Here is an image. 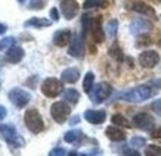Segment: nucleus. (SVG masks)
Returning a JSON list of instances; mask_svg holds the SVG:
<instances>
[{
	"label": "nucleus",
	"mask_w": 161,
	"mask_h": 156,
	"mask_svg": "<svg viewBox=\"0 0 161 156\" xmlns=\"http://www.w3.org/2000/svg\"><path fill=\"white\" fill-rule=\"evenodd\" d=\"M154 94H155V91H154V88L151 86H137V87L132 88L129 91L123 93L120 99L130 103H142L148 100V99H151Z\"/></svg>",
	"instance_id": "obj_1"
},
{
	"label": "nucleus",
	"mask_w": 161,
	"mask_h": 156,
	"mask_svg": "<svg viewBox=\"0 0 161 156\" xmlns=\"http://www.w3.org/2000/svg\"><path fill=\"white\" fill-rule=\"evenodd\" d=\"M0 137L9 144L12 149H18V147L24 146V138L18 134L16 128L8 124H2L0 125Z\"/></svg>",
	"instance_id": "obj_2"
},
{
	"label": "nucleus",
	"mask_w": 161,
	"mask_h": 156,
	"mask_svg": "<svg viewBox=\"0 0 161 156\" xmlns=\"http://www.w3.org/2000/svg\"><path fill=\"white\" fill-rule=\"evenodd\" d=\"M24 122L27 128H28L30 131L33 133V134H39V133L43 131L44 128V122L40 117V113L36 111V109H28L24 115Z\"/></svg>",
	"instance_id": "obj_3"
},
{
	"label": "nucleus",
	"mask_w": 161,
	"mask_h": 156,
	"mask_svg": "<svg viewBox=\"0 0 161 156\" xmlns=\"http://www.w3.org/2000/svg\"><path fill=\"white\" fill-rule=\"evenodd\" d=\"M111 94H112L111 84L105 83V81H103V83L96 84V86L92 88V91L89 93L90 100H92L93 103H102V102H105V100H107Z\"/></svg>",
	"instance_id": "obj_4"
},
{
	"label": "nucleus",
	"mask_w": 161,
	"mask_h": 156,
	"mask_svg": "<svg viewBox=\"0 0 161 156\" xmlns=\"http://www.w3.org/2000/svg\"><path fill=\"white\" fill-rule=\"evenodd\" d=\"M62 90V81H59L58 78H46L42 84V93L46 97H58Z\"/></svg>",
	"instance_id": "obj_5"
},
{
	"label": "nucleus",
	"mask_w": 161,
	"mask_h": 156,
	"mask_svg": "<svg viewBox=\"0 0 161 156\" xmlns=\"http://www.w3.org/2000/svg\"><path fill=\"white\" fill-rule=\"evenodd\" d=\"M69 113H71V107L65 102H55L50 107V115L53 118V121L58 124H64L69 117Z\"/></svg>",
	"instance_id": "obj_6"
},
{
	"label": "nucleus",
	"mask_w": 161,
	"mask_h": 156,
	"mask_svg": "<svg viewBox=\"0 0 161 156\" xmlns=\"http://www.w3.org/2000/svg\"><path fill=\"white\" fill-rule=\"evenodd\" d=\"M9 100L14 103L18 109H22V107H25V105H28V102L31 100V94L19 87H15L9 91Z\"/></svg>",
	"instance_id": "obj_7"
},
{
	"label": "nucleus",
	"mask_w": 161,
	"mask_h": 156,
	"mask_svg": "<svg viewBox=\"0 0 161 156\" xmlns=\"http://www.w3.org/2000/svg\"><path fill=\"white\" fill-rule=\"evenodd\" d=\"M158 62H160V55L155 50H145L139 55V64L142 68H154L155 65H158Z\"/></svg>",
	"instance_id": "obj_8"
},
{
	"label": "nucleus",
	"mask_w": 161,
	"mask_h": 156,
	"mask_svg": "<svg viewBox=\"0 0 161 156\" xmlns=\"http://www.w3.org/2000/svg\"><path fill=\"white\" fill-rule=\"evenodd\" d=\"M133 124L139 130H142V131H151L152 128H154V125H155V121H154V118L151 115L141 112L133 117Z\"/></svg>",
	"instance_id": "obj_9"
},
{
	"label": "nucleus",
	"mask_w": 161,
	"mask_h": 156,
	"mask_svg": "<svg viewBox=\"0 0 161 156\" xmlns=\"http://www.w3.org/2000/svg\"><path fill=\"white\" fill-rule=\"evenodd\" d=\"M68 53L74 58H81L84 53V41L83 37L78 34H74L73 39H71V43H69V49Z\"/></svg>",
	"instance_id": "obj_10"
},
{
	"label": "nucleus",
	"mask_w": 161,
	"mask_h": 156,
	"mask_svg": "<svg viewBox=\"0 0 161 156\" xmlns=\"http://www.w3.org/2000/svg\"><path fill=\"white\" fill-rule=\"evenodd\" d=\"M61 12L65 19H73L78 12L77 0H61Z\"/></svg>",
	"instance_id": "obj_11"
},
{
	"label": "nucleus",
	"mask_w": 161,
	"mask_h": 156,
	"mask_svg": "<svg viewBox=\"0 0 161 156\" xmlns=\"http://www.w3.org/2000/svg\"><path fill=\"white\" fill-rule=\"evenodd\" d=\"M152 29V24L147 19H142V18H137V19H133L132 24H130V33L133 35H139V34H145L148 31Z\"/></svg>",
	"instance_id": "obj_12"
},
{
	"label": "nucleus",
	"mask_w": 161,
	"mask_h": 156,
	"mask_svg": "<svg viewBox=\"0 0 161 156\" xmlns=\"http://www.w3.org/2000/svg\"><path fill=\"white\" fill-rule=\"evenodd\" d=\"M89 33L92 34L93 40L96 43H102L105 40V33L102 29V24H101V16L92 19V24H90V28H89Z\"/></svg>",
	"instance_id": "obj_13"
},
{
	"label": "nucleus",
	"mask_w": 161,
	"mask_h": 156,
	"mask_svg": "<svg viewBox=\"0 0 161 156\" xmlns=\"http://www.w3.org/2000/svg\"><path fill=\"white\" fill-rule=\"evenodd\" d=\"M84 119L90 124H95V125H99L105 122L107 119V112L105 111H93V109H89L84 112Z\"/></svg>",
	"instance_id": "obj_14"
},
{
	"label": "nucleus",
	"mask_w": 161,
	"mask_h": 156,
	"mask_svg": "<svg viewBox=\"0 0 161 156\" xmlns=\"http://www.w3.org/2000/svg\"><path fill=\"white\" fill-rule=\"evenodd\" d=\"M71 39H73V34L69 29H59L53 34V44L58 47H64L71 43Z\"/></svg>",
	"instance_id": "obj_15"
},
{
	"label": "nucleus",
	"mask_w": 161,
	"mask_h": 156,
	"mask_svg": "<svg viewBox=\"0 0 161 156\" xmlns=\"http://www.w3.org/2000/svg\"><path fill=\"white\" fill-rule=\"evenodd\" d=\"M24 58V49L19 47V46H12L10 49H8L6 52V60L10 62V64H19Z\"/></svg>",
	"instance_id": "obj_16"
},
{
	"label": "nucleus",
	"mask_w": 161,
	"mask_h": 156,
	"mask_svg": "<svg viewBox=\"0 0 161 156\" xmlns=\"http://www.w3.org/2000/svg\"><path fill=\"white\" fill-rule=\"evenodd\" d=\"M80 78V71L77 68H67L61 74V81L67 84H74Z\"/></svg>",
	"instance_id": "obj_17"
},
{
	"label": "nucleus",
	"mask_w": 161,
	"mask_h": 156,
	"mask_svg": "<svg viewBox=\"0 0 161 156\" xmlns=\"http://www.w3.org/2000/svg\"><path fill=\"white\" fill-rule=\"evenodd\" d=\"M105 134H107V137L111 142H124L126 140V133L123 130H120V128L108 127L105 130Z\"/></svg>",
	"instance_id": "obj_18"
},
{
	"label": "nucleus",
	"mask_w": 161,
	"mask_h": 156,
	"mask_svg": "<svg viewBox=\"0 0 161 156\" xmlns=\"http://www.w3.org/2000/svg\"><path fill=\"white\" fill-rule=\"evenodd\" d=\"M133 10L137 12V13L145 15V16H149V18H155V10L152 9L149 5H147L145 2H136L133 5Z\"/></svg>",
	"instance_id": "obj_19"
},
{
	"label": "nucleus",
	"mask_w": 161,
	"mask_h": 156,
	"mask_svg": "<svg viewBox=\"0 0 161 156\" xmlns=\"http://www.w3.org/2000/svg\"><path fill=\"white\" fill-rule=\"evenodd\" d=\"M52 22L49 19H46V18H30L28 21H25L24 22V27L27 28H46V27H50Z\"/></svg>",
	"instance_id": "obj_20"
},
{
	"label": "nucleus",
	"mask_w": 161,
	"mask_h": 156,
	"mask_svg": "<svg viewBox=\"0 0 161 156\" xmlns=\"http://www.w3.org/2000/svg\"><path fill=\"white\" fill-rule=\"evenodd\" d=\"M81 138H83V133H81V130H78V128L65 133V136H64V140L67 143H75L78 140H81Z\"/></svg>",
	"instance_id": "obj_21"
},
{
	"label": "nucleus",
	"mask_w": 161,
	"mask_h": 156,
	"mask_svg": "<svg viewBox=\"0 0 161 156\" xmlns=\"http://www.w3.org/2000/svg\"><path fill=\"white\" fill-rule=\"evenodd\" d=\"M111 121L114 125H118V127H124V128H130L132 127V122L129 121L126 117H123L121 113H115L111 117Z\"/></svg>",
	"instance_id": "obj_22"
},
{
	"label": "nucleus",
	"mask_w": 161,
	"mask_h": 156,
	"mask_svg": "<svg viewBox=\"0 0 161 156\" xmlns=\"http://www.w3.org/2000/svg\"><path fill=\"white\" fill-rule=\"evenodd\" d=\"M64 99H65V102L71 103V105H75L80 100V93L77 90H74V88H68V90H65V93H64Z\"/></svg>",
	"instance_id": "obj_23"
},
{
	"label": "nucleus",
	"mask_w": 161,
	"mask_h": 156,
	"mask_svg": "<svg viewBox=\"0 0 161 156\" xmlns=\"http://www.w3.org/2000/svg\"><path fill=\"white\" fill-rule=\"evenodd\" d=\"M108 5L107 0H86L83 3V8L86 10L93 9V8H105Z\"/></svg>",
	"instance_id": "obj_24"
},
{
	"label": "nucleus",
	"mask_w": 161,
	"mask_h": 156,
	"mask_svg": "<svg viewBox=\"0 0 161 156\" xmlns=\"http://www.w3.org/2000/svg\"><path fill=\"white\" fill-rule=\"evenodd\" d=\"M93 83H95V75L93 72H87L84 75V81H83V90L86 93H90L93 88Z\"/></svg>",
	"instance_id": "obj_25"
},
{
	"label": "nucleus",
	"mask_w": 161,
	"mask_h": 156,
	"mask_svg": "<svg viewBox=\"0 0 161 156\" xmlns=\"http://www.w3.org/2000/svg\"><path fill=\"white\" fill-rule=\"evenodd\" d=\"M15 44H16V40L14 37H5V39H2L0 40V52H5V50L10 49Z\"/></svg>",
	"instance_id": "obj_26"
},
{
	"label": "nucleus",
	"mask_w": 161,
	"mask_h": 156,
	"mask_svg": "<svg viewBox=\"0 0 161 156\" xmlns=\"http://www.w3.org/2000/svg\"><path fill=\"white\" fill-rule=\"evenodd\" d=\"M117 28H118L117 19H111L109 22H108V25H107V34L109 35L111 39H114V37L117 35Z\"/></svg>",
	"instance_id": "obj_27"
},
{
	"label": "nucleus",
	"mask_w": 161,
	"mask_h": 156,
	"mask_svg": "<svg viewBox=\"0 0 161 156\" xmlns=\"http://www.w3.org/2000/svg\"><path fill=\"white\" fill-rule=\"evenodd\" d=\"M145 155L147 156H161V147L155 144H149L145 149Z\"/></svg>",
	"instance_id": "obj_28"
},
{
	"label": "nucleus",
	"mask_w": 161,
	"mask_h": 156,
	"mask_svg": "<svg viewBox=\"0 0 161 156\" xmlns=\"http://www.w3.org/2000/svg\"><path fill=\"white\" fill-rule=\"evenodd\" d=\"M109 55H111L114 59H117V60H121L123 59V53L121 50H120V46L117 43H114L111 46V49H109Z\"/></svg>",
	"instance_id": "obj_29"
},
{
	"label": "nucleus",
	"mask_w": 161,
	"mask_h": 156,
	"mask_svg": "<svg viewBox=\"0 0 161 156\" xmlns=\"http://www.w3.org/2000/svg\"><path fill=\"white\" fill-rule=\"evenodd\" d=\"M92 19L89 15H83L81 18V25H83V37H86V34L89 33V28H90V24H92Z\"/></svg>",
	"instance_id": "obj_30"
},
{
	"label": "nucleus",
	"mask_w": 161,
	"mask_h": 156,
	"mask_svg": "<svg viewBox=\"0 0 161 156\" xmlns=\"http://www.w3.org/2000/svg\"><path fill=\"white\" fill-rule=\"evenodd\" d=\"M46 6V0H31L28 8L30 9H43Z\"/></svg>",
	"instance_id": "obj_31"
},
{
	"label": "nucleus",
	"mask_w": 161,
	"mask_h": 156,
	"mask_svg": "<svg viewBox=\"0 0 161 156\" xmlns=\"http://www.w3.org/2000/svg\"><path fill=\"white\" fill-rule=\"evenodd\" d=\"M151 43V40L147 34H139V39L136 40V47H142V46H147Z\"/></svg>",
	"instance_id": "obj_32"
},
{
	"label": "nucleus",
	"mask_w": 161,
	"mask_h": 156,
	"mask_svg": "<svg viewBox=\"0 0 161 156\" xmlns=\"http://www.w3.org/2000/svg\"><path fill=\"white\" fill-rule=\"evenodd\" d=\"M130 143H132L133 147H143L145 146V138L143 137H133Z\"/></svg>",
	"instance_id": "obj_33"
},
{
	"label": "nucleus",
	"mask_w": 161,
	"mask_h": 156,
	"mask_svg": "<svg viewBox=\"0 0 161 156\" xmlns=\"http://www.w3.org/2000/svg\"><path fill=\"white\" fill-rule=\"evenodd\" d=\"M64 155H68V152L62 149V147H55L53 150L49 152V156H64Z\"/></svg>",
	"instance_id": "obj_34"
},
{
	"label": "nucleus",
	"mask_w": 161,
	"mask_h": 156,
	"mask_svg": "<svg viewBox=\"0 0 161 156\" xmlns=\"http://www.w3.org/2000/svg\"><path fill=\"white\" fill-rule=\"evenodd\" d=\"M152 111H154L158 117H161V99H158V100H155V102L152 103Z\"/></svg>",
	"instance_id": "obj_35"
},
{
	"label": "nucleus",
	"mask_w": 161,
	"mask_h": 156,
	"mask_svg": "<svg viewBox=\"0 0 161 156\" xmlns=\"http://www.w3.org/2000/svg\"><path fill=\"white\" fill-rule=\"evenodd\" d=\"M151 136H152V138H155V140H161V127L155 128V130L151 133Z\"/></svg>",
	"instance_id": "obj_36"
},
{
	"label": "nucleus",
	"mask_w": 161,
	"mask_h": 156,
	"mask_svg": "<svg viewBox=\"0 0 161 156\" xmlns=\"http://www.w3.org/2000/svg\"><path fill=\"white\" fill-rule=\"evenodd\" d=\"M50 18L53 21L59 19V13H58V9H56V8H52V9H50Z\"/></svg>",
	"instance_id": "obj_37"
},
{
	"label": "nucleus",
	"mask_w": 161,
	"mask_h": 156,
	"mask_svg": "<svg viewBox=\"0 0 161 156\" xmlns=\"http://www.w3.org/2000/svg\"><path fill=\"white\" fill-rule=\"evenodd\" d=\"M121 153H123V155H129V156H139V152L132 150V149H124Z\"/></svg>",
	"instance_id": "obj_38"
},
{
	"label": "nucleus",
	"mask_w": 161,
	"mask_h": 156,
	"mask_svg": "<svg viewBox=\"0 0 161 156\" xmlns=\"http://www.w3.org/2000/svg\"><path fill=\"white\" fill-rule=\"evenodd\" d=\"M6 113H8V111H6V107L0 105V121H2V119H3V118L6 117Z\"/></svg>",
	"instance_id": "obj_39"
},
{
	"label": "nucleus",
	"mask_w": 161,
	"mask_h": 156,
	"mask_svg": "<svg viewBox=\"0 0 161 156\" xmlns=\"http://www.w3.org/2000/svg\"><path fill=\"white\" fill-rule=\"evenodd\" d=\"M6 29H8V28H6V25H5V24H0V35L5 34Z\"/></svg>",
	"instance_id": "obj_40"
},
{
	"label": "nucleus",
	"mask_w": 161,
	"mask_h": 156,
	"mask_svg": "<svg viewBox=\"0 0 161 156\" xmlns=\"http://www.w3.org/2000/svg\"><path fill=\"white\" fill-rule=\"evenodd\" d=\"M154 86H155L157 88H161V78H158V80L154 81Z\"/></svg>",
	"instance_id": "obj_41"
},
{
	"label": "nucleus",
	"mask_w": 161,
	"mask_h": 156,
	"mask_svg": "<svg viewBox=\"0 0 161 156\" xmlns=\"http://www.w3.org/2000/svg\"><path fill=\"white\" fill-rule=\"evenodd\" d=\"M78 121H80V119H78L77 115H75V118H74V119H71V125H74V124H77Z\"/></svg>",
	"instance_id": "obj_42"
},
{
	"label": "nucleus",
	"mask_w": 161,
	"mask_h": 156,
	"mask_svg": "<svg viewBox=\"0 0 161 156\" xmlns=\"http://www.w3.org/2000/svg\"><path fill=\"white\" fill-rule=\"evenodd\" d=\"M18 2H19V3H24V2H25V0H18Z\"/></svg>",
	"instance_id": "obj_43"
}]
</instances>
